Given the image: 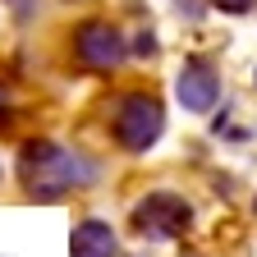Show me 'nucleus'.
<instances>
[{
    "mask_svg": "<svg viewBox=\"0 0 257 257\" xmlns=\"http://www.w3.org/2000/svg\"><path fill=\"white\" fill-rule=\"evenodd\" d=\"M96 175H101V166L92 156L60 147L51 138H32L19 147V179H23V193L32 202H60L74 188L96 184Z\"/></svg>",
    "mask_w": 257,
    "mask_h": 257,
    "instance_id": "f257e3e1",
    "label": "nucleus"
},
{
    "mask_svg": "<svg viewBox=\"0 0 257 257\" xmlns=\"http://www.w3.org/2000/svg\"><path fill=\"white\" fill-rule=\"evenodd\" d=\"M128 230H134L138 239H147V243L184 239L193 230V207H188V198H179V193L156 188V193H147V198L134 202V211H128Z\"/></svg>",
    "mask_w": 257,
    "mask_h": 257,
    "instance_id": "f03ea898",
    "label": "nucleus"
},
{
    "mask_svg": "<svg viewBox=\"0 0 257 257\" xmlns=\"http://www.w3.org/2000/svg\"><path fill=\"white\" fill-rule=\"evenodd\" d=\"M110 134H115V143L124 152H152L161 143V134H166V106L152 92H128L115 106Z\"/></svg>",
    "mask_w": 257,
    "mask_h": 257,
    "instance_id": "7ed1b4c3",
    "label": "nucleus"
},
{
    "mask_svg": "<svg viewBox=\"0 0 257 257\" xmlns=\"http://www.w3.org/2000/svg\"><path fill=\"white\" fill-rule=\"evenodd\" d=\"M74 55L87 69H119L128 60V37L110 19H83L74 28Z\"/></svg>",
    "mask_w": 257,
    "mask_h": 257,
    "instance_id": "20e7f679",
    "label": "nucleus"
},
{
    "mask_svg": "<svg viewBox=\"0 0 257 257\" xmlns=\"http://www.w3.org/2000/svg\"><path fill=\"white\" fill-rule=\"evenodd\" d=\"M175 101L188 115H207L220 101V74L211 69L207 60H184V69L175 78Z\"/></svg>",
    "mask_w": 257,
    "mask_h": 257,
    "instance_id": "39448f33",
    "label": "nucleus"
},
{
    "mask_svg": "<svg viewBox=\"0 0 257 257\" xmlns=\"http://www.w3.org/2000/svg\"><path fill=\"white\" fill-rule=\"evenodd\" d=\"M69 257H119V230L101 216H83L69 234Z\"/></svg>",
    "mask_w": 257,
    "mask_h": 257,
    "instance_id": "423d86ee",
    "label": "nucleus"
},
{
    "mask_svg": "<svg viewBox=\"0 0 257 257\" xmlns=\"http://www.w3.org/2000/svg\"><path fill=\"white\" fill-rule=\"evenodd\" d=\"M216 5H220L225 14H248V10L257 5V0H216Z\"/></svg>",
    "mask_w": 257,
    "mask_h": 257,
    "instance_id": "0eeeda50",
    "label": "nucleus"
},
{
    "mask_svg": "<svg viewBox=\"0 0 257 257\" xmlns=\"http://www.w3.org/2000/svg\"><path fill=\"white\" fill-rule=\"evenodd\" d=\"M10 5H14L19 19H32V0H10Z\"/></svg>",
    "mask_w": 257,
    "mask_h": 257,
    "instance_id": "6e6552de",
    "label": "nucleus"
},
{
    "mask_svg": "<svg viewBox=\"0 0 257 257\" xmlns=\"http://www.w3.org/2000/svg\"><path fill=\"white\" fill-rule=\"evenodd\" d=\"M156 51V42H152V32H143V37H138V55H152Z\"/></svg>",
    "mask_w": 257,
    "mask_h": 257,
    "instance_id": "1a4fd4ad",
    "label": "nucleus"
},
{
    "mask_svg": "<svg viewBox=\"0 0 257 257\" xmlns=\"http://www.w3.org/2000/svg\"><path fill=\"white\" fill-rule=\"evenodd\" d=\"M5 101H10V87H5V83H0V110H5Z\"/></svg>",
    "mask_w": 257,
    "mask_h": 257,
    "instance_id": "9d476101",
    "label": "nucleus"
},
{
    "mask_svg": "<svg viewBox=\"0 0 257 257\" xmlns=\"http://www.w3.org/2000/svg\"><path fill=\"white\" fill-rule=\"evenodd\" d=\"M179 257H207V252H179Z\"/></svg>",
    "mask_w": 257,
    "mask_h": 257,
    "instance_id": "9b49d317",
    "label": "nucleus"
}]
</instances>
